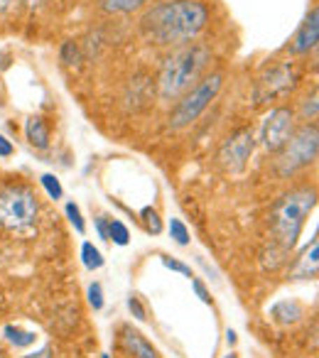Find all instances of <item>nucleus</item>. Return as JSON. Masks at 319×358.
Returning a JSON list of instances; mask_svg holds the SVG:
<instances>
[{"instance_id":"nucleus-1","label":"nucleus","mask_w":319,"mask_h":358,"mask_svg":"<svg viewBox=\"0 0 319 358\" xmlns=\"http://www.w3.org/2000/svg\"><path fill=\"white\" fill-rule=\"evenodd\" d=\"M206 25L201 0H165L140 17V32L157 47H177L194 40Z\"/></svg>"},{"instance_id":"nucleus-2","label":"nucleus","mask_w":319,"mask_h":358,"mask_svg":"<svg viewBox=\"0 0 319 358\" xmlns=\"http://www.w3.org/2000/svg\"><path fill=\"white\" fill-rule=\"evenodd\" d=\"M211 52L204 45H182L165 59L157 76L160 99L177 101L201 79Z\"/></svg>"},{"instance_id":"nucleus-3","label":"nucleus","mask_w":319,"mask_h":358,"mask_svg":"<svg viewBox=\"0 0 319 358\" xmlns=\"http://www.w3.org/2000/svg\"><path fill=\"white\" fill-rule=\"evenodd\" d=\"M317 206V192L314 189H295L280 196L273 206V236L275 243L285 250H292L304 229V219Z\"/></svg>"},{"instance_id":"nucleus-4","label":"nucleus","mask_w":319,"mask_h":358,"mask_svg":"<svg viewBox=\"0 0 319 358\" xmlns=\"http://www.w3.org/2000/svg\"><path fill=\"white\" fill-rule=\"evenodd\" d=\"M40 214L37 194L27 185H10L0 189V226L13 234H25Z\"/></svg>"},{"instance_id":"nucleus-5","label":"nucleus","mask_w":319,"mask_h":358,"mask_svg":"<svg viewBox=\"0 0 319 358\" xmlns=\"http://www.w3.org/2000/svg\"><path fill=\"white\" fill-rule=\"evenodd\" d=\"M221 86H224V74L214 71V74H206L187 91L185 96H180L177 106L170 113V128L182 130L187 125H192L206 108L211 106V101L219 96Z\"/></svg>"},{"instance_id":"nucleus-6","label":"nucleus","mask_w":319,"mask_h":358,"mask_svg":"<svg viewBox=\"0 0 319 358\" xmlns=\"http://www.w3.org/2000/svg\"><path fill=\"white\" fill-rule=\"evenodd\" d=\"M317 152H319V130L314 123H304L302 128L292 130L290 140L278 152L275 167H278V172L283 177H290V174L309 167L317 159Z\"/></svg>"},{"instance_id":"nucleus-7","label":"nucleus","mask_w":319,"mask_h":358,"mask_svg":"<svg viewBox=\"0 0 319 358\" xmlns=\"http://www.w3.org/2000/svg\"><path fill=\"white\" fill-rule=\"evenodd\" d=\"M297 84V69H295L292 62H283V64H275L270 69H265L260 74V79L255 81L253 89V101L255 103H268V101L278 99V96L288 94Z\"/></svg>"},{"instance_id":"nucleus-8","label":"nucleus","mask_w":319,"mask_h":358,"mask_svg":"<svg viewBox=\"0 0 319 358\" xmlns=\"http://www.w3.org/2000/svg\"><path fill=\"white\" fill-rule=\"evenodd\" d=\"M295 130V110L288 106H280L268 113V118L263 120V128H260V140H263V148L268 152H280L283 145L290 140Z\"/></svg>"},{"instance_id":"nucleus-9","label":"nucleus","mask_w":319,"mask_h":358,"mask_svg":"<svg viewBox=\"0 0 319 358\" xmlns=\"http://www.w3.org/2000/svg\"><path fill=\"white\" fill-rule=\"evenodd\" d=\"M253 148H255L253 133L248 128H241L234 135H229L224 140V145L219 148V162L229 172H243L250 155H253Z\"/></svg>"},{"instance_id":"nucleus-10","label":"nucleus","mask_w":319,"mask_h":358,"mask_svg":"<svg viewBox=\"0 0 319 358\" xmlns=\"http://www.w3.org/2000/svg\"><path fill=\"white\" fill-rule=\"evenodd\" d=\"M317 42H319V10L312 8V13L304 17L299 30L295 32L288 50H290V55H307V52H312L314 47H317Z\"/></svg>"},{"instance_id":"nucleus-11","label":"nucleus","mask_w":319,"mask_h":358,"mask_svg":"<svg viewBox=\"0 0 319 358\" xmlns=\"http://www.w3.org/2000/svg\"><path fill=\"white\" fill-rule=\"evenodd\" d=\"M120 346H123V351L130 358H160V353L155 351L153 343L140 331H135L133 327H128V324L120 329Z\"/></svg>"},{"instance_id":"nucleus-12","label":"nucleus","mask_w":319,"mask_h":358,"mask_svg":"<svg viewBox=\"0 0 319 358\" xmlns=\"http://www.w3.org/2000/svg\"><path fill=\"white\" fill-rule=\"evenodd\" d=\"M317 268H319V243L312 241V245L302 250L299 258H295V263L290 265V280H312L317 278Z\"/></svg>"},{"instance_id":"nucleus-13","label":"nucleus","mask_w":319,"mask_h":358,"mask_svg":"<svg viewBox=\"0 0 319 358\" xmlns=\"http://www.w3.org/2000/svg\"><path fill=\"white\" fill-rule=\"evenodd\" d=\"M270 317H273V322L283 324V327H290V324H297L299 319L304 317V309L299 302H295V299H280V302H275L273 307H270Z\"/></svg>"},{"instance_id":"nucleus-14","label":"nucleus","mask_w":319,"mask_h":358,"mask_svg":"<svg viewBox=\"0 0 319 358\" xmlns=\"http://www.w3.org/2000/svg\"><path fill=\"white\" fill-rule=\"evenodd\" d=\"M25 135H27V143H30L32 148H37V150L50 148V128H47V123L40 118V115H32V118H27Z\"/></svg>"},{"instance_id":"nucleus-15","label":"nucleus","mask_w":319,"mask_h":358,"mask_svg":"<svg viewBox=\"0 0 319 358\" xmlns=\"http://www.w3.org/2000/svg\"><path fill=\"white\" fill-rule=\"evenodd\" d=\"M148 0H99V6L104 13L111 15H125V13H135L145 6Z\"/></svg>"},{"instance_id":"nucleus-16","label":"nucleus","mask_w":319,"mask_h":358,"mask_svg":"<svg viewBox=\"0 0 319 358\" xmlns=\"http://www.w3.org/2000/svg\"><path fill=\"white\" fill-rule=\"evenodd\" d=\"M3 334H6V338L13 343V346H17V348H27V346H32L35 343V331H22L20 327H6L3 329Z\"/></svg>"},{"instance_id":"nucleus-17","label":"nucleus","mask_w":319,"mask_h":358,"mask_svg":"<svg viewBox=\"0 0 319 358\" xmlns=\"http://www.w3.org/2000/svg\"><path fill=\"white\" fill-rule=\"evenodd\" d=\"M81 263H84L86 270H99L104 268V255H101V250L94 243L84 241V245H81Z\"/></svg>"},{"instance_id":"nucleus-18","label":"nucleus","mask_w":319,"mask_h":358,"mask_svg":"<svg viewBox=\"0 0 319 358\" xmlns=\"http://www.w3.org/2000/svg\"><path fill=\"white\" fill-rule=\"evenodd\" d=\"M288 250L283 248V245H278V243H273L270 245V250H265L263 253V263H265V268H270V270H278L280 265L288 260Z\"/></svg>"},{"instance_id":"nucleus-19","label":"nucleus","mask_w":319,"mask_h":358,"mask_svg":"<svg viewBox=\"0 0 319 358\" xmlns=\"http://www.w3.org/2000/svg\"><path fill=\"white\" fill-rule=\"evenodd\" d=\"M108 241H113L115 245H128L130 243V234H128V229H125L123 221H118V219L108 221Z\"/></svg>"},{"instance_id":"nucleus-20","label":"nucleus","mask_w":319,"mask_h":358,"mask_svg":"<svg viewBox=\"0 0 319 358\" xmlns=\"http://www.w3.org/2000/svg\"><path fill=\"white\" fill-rule=\"evenodd\" d=\"M40 185L45 187V192L50 194V199H62L64 196V189H62V185H59V179L55 177V174H42L40 177Z\"/></svg>"},{"instance_id":"nucleus-21","label":"nucleus","mask_w":319,"mask_h":358,"mask_svg":"<svg viewBox=\"0 0 319 358\" xmlns=\"http://www.w3.org/2000/svg\"><path fill=\"white\" fill-rule=\"evenodd\" d=\"M140 216H143V221H145V229H148L153 236H157L160 231H162V221H160L157 211H155L153 206H145V209L140 211Z\"/></svg>"},{"instance_id":"nucleus-22","label":"nucleus","mask_w":319,"mask_h":358,"mask_svg":"<svg viewBox=\"0 0 319 358\" xmlns=\"http://www.w3.org/2000/svg\"><path fill=\"white\" fill-rule=\"evenodd\" d=\"M170 236L177 241L180 245H187L190 243V229L185 226V221H180V219H172L170 221Z\"/></svg>"},{"instance_id":"nucleus-23","label":"nucleus","mask_w":319,"mask_h":358,"mask_svg":"<svg viewBox=\"0 0 319 358\" xmlns=\"http://www.w3.org/2000/svg\"><path fill=\"white\" fill-rule=\"evenodd\" d=\"M64 211H66V219H69V221H71V226H74V229H76V234L84 236V234H86V224H84V219H81L79 206H76L74 201H69Z\"/></svg>"},{"instance_id":"nucleus-24","label":"nucleus","mask_w":319,"mask_h":358,"mask_svg":"<svg viewBox=\"0 0 319 358\" xmlns=\"http://www.w3.org/2000/svg\"><path fill=\"white\" fill-rule=\"evenodd\" d=\"M317 110H319V103H317V89L312 91V96L302 101V120H317Z\"/></svg>"},{"instance_id":"nucleus-25","label":"nucleus","mask_w":319,"mask_h":358,"mask_svg":"<svg viewBox=\"0 0 319 358\" xmlns=\"http://www.w3.org/2000/svg\"><path fill=\"white\" fill-rule=\"evenodd\" d=\"M162 265H165L167 270H172V273H180V275H185V278H190V280L194 278V275H192V268L182 263V260L167 258V255H165V258H162Z\"/></svg>"},{"instance_id":"nucleus-26","label":"nucleus","mask_w":319,"mask_h":358,"mask_svg":"<svg viewBox=\"0 0 319 358\" xmlns=\"http://www.w3.org/2000/svg\"><path fill=\"white\" fill-rule=\"evenodd\" d=\"M89 304L96 309V312L104 309V287H101V282L89 285Z\"/></svg>"},{"instance_id":"nucleus-27","label":"nucleus","mask_w":319,"mask_h":358,"mask_svg":"<svg viewBox=\"0 0 319 358\" xmlns=\"http://www.w3.org/2000/svg\"><path fill=\"white\" fill-rule=\"evenodd\" d=\"M62 62L69 66L79 62V50H76L74 42H64V45H62Z\"/></svg>"},{"instance_id":"nucleus-28","label":"nucleus","mask_w":319,"mask_h":358,"mask_svg":"<svg viewBox=\"0 0 319 358\" xmlns=\"http://www.w3.org/2000/svg\"><path fill=\"white\" fill-rule=\"evenodd\" d=\"M128 309H130V314L138 319V322H145V319H148V312H145L143 302H140L135 294H130V297H128Z\"/></svg>"},{"instance_id":"nucleus-29","label":"nucleus","mask_w":319,"mask_h":358,"mask_svg":"<svg viewBox=\"0 0 319 358\" xmlns=\"http://www.w3.org/2000/svg\"><path fill=\"white\" fill-rule=\"evenodd\" d=\"M192 289H194L197 297H199L201 302H204V304H211V292L206 289V285L201 282L199 278H192Z\"/></svg>"},{"instance_id":"nucleus-30","label":"nucleus","mask_w":319,"mask_h":358,"mask_svg":"<svg viewBox=\"0 0 319 358\" xmlns=\"http://www.w3.org/2000/svg\"><path fill=\"white\" fill-rule=\"evenodd\" d=\"M13 152H15V148H13V143L6 138V135H0V157H10Z\"/></svg>"},{"instance_id":"nucleus-31","label":"nucleus","mask_w":319,"mask_h":358,"mask_svg":"<svg viewBox=\"0 0 319 358\" xmlns=\"http://www.w3.org/2000/svg\"><path fill=\"white\" fill-rule=\"evenodd\" d=\"M96 231H99L101 238L108 241V219H106V216H99V219H96Z\"/></svg>"},{"instance_id":"nucleus-32","label":"nucleus","mask_w":319,"mask_h":358,"mask_svg":"<svg viewBox=\"0 0 319 358\" xmlns=\"http://www.w3.org/2000/svg\"><path fill=\"white\" fill-rule=\"evenodd\" d=\"M22 358H52V346H42V348L27 353V356H22Z\"/></svg>"},{"instance_id":"nucleus-33","label":"nucleus","mask_w":319,"mask_h":358,"mask_svg":"<svg viewBox=\"0 0 319 358\" xmlns=\"http://www.w3.org/2000/svg\"><path fill=\"white\" fill-rule=\"evenodd\" d=\"M22 3H25L27 8H32V10H35V8H42L47 3V0H22Z\"/></svg>"},{"instance_id":"nucleus-34","label":"nucleus","mask_w":319,"mask_h":358,"mask_svg":"<svg viewBox=\"0 0 319 358\" xmlns=\"http://www.w3.org/2000/svg\"><path fill=\"white\" fill-rule=\"evenodd\" d=\"M226 341H229V346H234V343L239 341V336H236L234 329H229V331H226Z\"/></svg>"},{"instance_id":"nucleus-35","label":"nucleus","mask_w":319,"mask_h":358,"mask_svg":"<svg viewBox=\"0 0 319 358\" xmlns=\"http://www.w3.org/2000/svg\"><path fill=\"white\" fill-rule=\"evenodd\" d=\"M13 6V0H0V13H6Z\"/></svg>"},{"instance_id":"nucleus-36","label":"nucleus","mask_w":319,"mask_h":358,"mask_svg":"<svg viewBox=\"0 0 319 358\" xmlns=\"http://www.w3.org/2000/svg\"><path fill=\"white\" fill-rule=\"evenodd\" d=\"M224 358H239V356H236V353H229V356H224Z\"/></svg>"},{"instance_id":"nucleus-37","label":"nucleus","mask_w":319,"mask_h":358,"mask_svg":"<svg viewBox=\"0 0 319 358\" xmlns=\"http://www.w3.org/2000/svg\"><path fill=\"white\" fill-rule=\"evenodd\" d=\"M101 358H111V356H108V353H101Z\"/></svg>"}]
</instances>
